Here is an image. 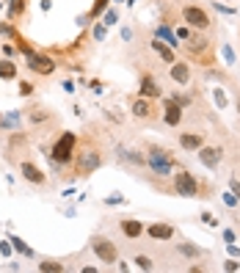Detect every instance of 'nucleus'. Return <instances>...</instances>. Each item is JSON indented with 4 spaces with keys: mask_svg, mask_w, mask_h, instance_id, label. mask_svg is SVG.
<instances>
[{
    "mask_svg": "<svg viewBox=\"0 0 240 273\" xmlns=\"http://www.w3.org/2000/svg\"><path fill=\"white\" fill-rule=\"evenodd\" d=\"M105 6H108V0H97V3H94V9L88 11V17H91V19H94V17H100V14L105 11Z\"/></svg>",
    "mask_w": 240,
    "mask_h": 273,
    "instance_id": "c756f323",
    "label": "nucleus"
},
{
    "mask_svg": "<svg viewBox=\"0 0 240 273\" xmlns=\"http://www.w3.org/2000/svg\"><path fill=\"white\" fill-rule=\"evenodd\" d=\"M88 22H91V17H88V14H83V17H77V25H80V28H86Z\"/></svg>",
    "mask_w": 240,
    "mask_h": 273,
    "instance_id": "37998d69",
    "label": "nucleus"
},
{
    "mask_svg": "<svg viewBox=\"0 0 240 273\" xmlns=\"http://www.w3.org/2000/svg\"><path fill=\"white\" fill-rule=\"evenodd\" d=\"M119 157H121V160H130V163H136V166H141V163H144V154H138L136 149L130 152V149H124V146H119Z\"/></svg>",
    "mask_w": 240,
    "mask_h": 273,
    "instance_id": "5701e85b",
    "label": "nucleus"
},
{
    "mask_svg": "<svg viewBox=\"0 0 240 273\" xmlns=\"http://www.w3.org/2000/svg\"><path fill=\"white\" fill-rule=\"evenodd\" d=\"M238 113H240V94H238Z\"/></svg>",
    "mask_w": 240,
    "mask_h": 273,
    "instance_id": "09e8293b",
    "label": "nucleus"
},
{
    "mask_svg": "<svg viewBox=\"0 0 240 273\" xmlns=\"http://www.w3.org/2000/svg\"><path fill=\"white\" fill-rule=\"evenodd\" d=\"M154 39L166 42L169 47H177V44H180V42H177V36L171 34V28H169V25H157V28H154Z\"/></svg>",
    "mask_w": 240,
    "mask_h": 273,
    "instance_id": "a211bd4d",
    "label": "nucleus"
},
{
    "mask_svg": "<svg viewBox=\"0 0 240 273\" xmlns=\"http://www.w3.org/2000/svg\"><path fill=\"white\" fill-rule=\"evenodd\" d=\"M130 111H133V116H136V119H141V121H146V119H152V116H154L152 100H146V97H138V100H133Z\"/></svg>",
    "mask_w": 240,
    "mask_h": 273,
    "instance_id": "9d476101",
    "label": "nucleus"
},
{
    "mask_svg": "<svg viewBox=\"0 0 240 273\" xmlns=\"http://www.w3.org/2000/svg\"><path fill=\"white\" fill-rule=\"evenodd\" d=\"M105 36H108V25L105 22L94 25V42H105Z\"/></svg>",
    "mask_w": 240,
    "mask_h": 273,
    "instance_id": "c85d7f7f",
    "label": "nucleus"
},
{
    "mask_svg": "<svg viewBox=\"0 0 240 273\" xmlns=\"http://www.w3.org/2000/svg\"><path fill=\"white\" fill-rule=\"evenodd\" d=\"M14 31H11V25H0V36H11Z\"/></svg>",
    "mask_w": 240,
    "mask_h": 273,
    "instance_id": "49530a36",
    "label": "nucleus"
},
{
    "mask_svg": "<svg viewBox=\"0 0 240 273\" xmlns=\"http://www.w3.org/2000/svg\"><path fill=\"white\" fill-rule=\"evenodd\" d=\"M105 202H108V205H121V202H124V196H121V193H113V196H108Z\"/></svg>",
    "mask_w": 240,
    "mask_h": 273,
    "instance_id": "c9c22d12",
    "label": "nucleus"
},
{
    "mask_svg": "<svg viewBox=\"0 0 240 273\" xmlns=\"http://www.w3.org/2000/svg\"><path fill=\"white\" fill-rule=\"evenodd\" d=\"M103 22H105L108 28L116 25V22H119V11H116V9H108V11H105V17H103Z\"/></svg>",
    "mask_w": 240,
    "mask_h": 273,
    "instance_id": "cd10ccee",
    "label": "nucleus"
},
{
    "mask_svg": "<svg viewBox=\"0 0 240 273\" xmlns=\"http://www.w3.org/2000/svg\"><path fill=\"white\" fill-rule=\"evenodd\" d=\"M25 67L31 69V72H36V75H52V72H55V67H58V64H55V61L50 58V55H39V52H31V55H25Z\"/></svg>",
    "mask_w": 240,
    "mask_h": 273,
    "instance_id": "0eeeda50",
    "label": "nucleus"
},
{
    "mask_svg": "<svg viewBox=\"0 0 240 273\" xmlns=\"http://www.w3.org/2000/svg\"><path fill=\"white\" fill-rule=\"evenodd\" d=\"M17 50L22 52V55H31V52H34V50H31V44H28L25 39H17Z\"/></svg>",
    "mask_w": 240,
    "mask_h": 273,
    "instance_id": "2f4dec72",
    "label": "nucleus"
},
{
    "mask_svg": "<svg viewBox=\"0 0 240 273\" xmlns=\"http://www.w3.org/2000/svg\"><path fill=\"white\" fill-rule=\"evenodd\" d=\"M223 202H226L229 207H235V205H238V196H235V193L229 190V193H223Z\"/></svg>",
    "mask_w": 240,
    "mask_h": 273,
    "instance_id": "e433bc0d",
    "label": "nucleus"
},
{
    "mask_svg": "<svg viewBox=\"0 0 240 273\" xmlns=\"http://www.w3.org/2000/svg\"><path fill=\"white\" fill-rule=\"evenodd\" d=\"M28 119L34 121V124H42V121H47V119H50V113H47V111H42L39 105H34V108L28 111Z\"/></svg>",
    "mask_w": 240,
    "mask_h": 273,
    "instance_id": "4be33fe9",
    "label": "nucleus"
},
{
    "mask_svg": "<svg viewBox=\"0 0 240 273\" xmlns=\"http://www.w3.org/2000/svg\"><path fill=\"white\" fill-rule=\"evenodd\" d=\"M119 226H121V232H124V238L127 240H138L141 235H144V223L136 221V218H124Z\"/></svg>",
    "mask_w": 240,
    "mask_h": 273,
    "instance_id": "4468645a",
    "label": "nucleus"
},
{
    "mask_svg": "<svg viewBox=\"0 0 240 273\" xmlns=\"http://www.w3.org/2000/svg\"><path fill=\"white\" fill-rule=\"evenodd\" d=\"M177 251H180L182 256H190V259H199V256H202V248L193 246V243H180V246H177Z\"/></svg>",
    "mask_w": 240,
    "mask_h": 273,
    "instance_id": "412c9836",
    "label": "nucleus"
},
{
    "mask_svg": "<svg viewBox=\"0 0 240 273\" xmlns=\"http://www.w3.org/2000/svg\"><path fill=\"white\" fill-rule=\"evenodd\" d=\"M52 9V0H42V11H50Z\"/></svg>",
    "mask_w": 240,
    "mask_h": 273,
    "instance_id": "de8ad7c7",
    "label": "nucleus"
},
{
    "mask_svg": "<svg viewBox=\"0 0 240 273\" xmlns=\"http://www.w3.org/2000/svg\"><path fill=\"white\" fill-rule=\"evenodd\" d=\"M91 251L97 254L100 262H108V265L119 262V248L113 246L108 238H103V235H94V238H91Z\"/></svg>",
    "mask_w": 240,
    "mask_h": 273,
    "instance_id": "423d86ee",
    "label": "nucleus"
},
{
    "mask_svg": "<svg viewBox=\"0 0 240 273\" xmlns=\"http://www.w3.org/2000/svg\"><path fill=\"white\" fill-rule=\"evenodd\" d=\"M36 268H39L42 273H61V271H64V265H61V262H52V259H44V262H39Z\"/></svg>",
    "mask_w": 240,
    "mask_h": 273,
    "instance_id": "393cba45",
    "label": "nucleus"
},
{
    "mask_svg": "<svg viewBox=\"0 0 240 273\" xmlns=\"http://www.w3.org/2000/svg\"><path fill=\"white\" fill-rule=\"evenodd\" d=\"M152 50L157 52V55H160V58H163L166 64H174V61H177V55H174V47H169L166 42L154 39V36H152Z\"/></svg>",
    "mask_w": 240,
    "mask_h": 273,
    "instance_id": "f3484780",
    "label": "nucleus"
},
{
    "mask_svg": "<svg viewBox=\"0 0 240 273\" xmlns=\"http://www.w3.org/2000/svg\"><path fill=\"white\" fill-rule=\"evenodd\" d=\"M0 251L9 256V254H11V240H0Z\"/></svg>",
    "mask_w": 240,
    "mask_h": 273,
    "instance_id": "4c0bfd02",
    "label": "nucleus"
},
{
    "mask_svg": "<svg viewBox=\"0 0 240 273\" xmlns=\"http://www.w3.org/2000/svg\"><path fill=\"white\" fill-rule=\"evenodd\" d=\"M207 44H210V42H207L205 36H196V39H188V50L196 55V52H205L207 50Z\"/></svg>",
    "mask_w": 240,
    "mask_h": 273,
    "instance_id": "b1692460",
    "label": "nucleus"
},
{
    "mask_svg": "<svg viewBox=\"0 0 240 273\" xmlns=\"http://www.w3.org/2000/svg\"><path fill=\"white\" fill-rule=\"evenodd\" d=\"M163 91H160V85H157V80L149 75L141 77V97H146V100H154V97H160Z\"/></svg>",
    "mask_w": 240,
    "mask_h": 273,
    "instance_id": "dca6fc26",
    "label": "nucleus"
},
{
    "mask_svg": "<svg viewBox=\"0 0 240 273\" xmlns=\"http://www.w3.org/2000/svg\"><path fill=\"white\" fill-rule=\"evenodd\" d=\"M136 265L141 268V271H146V273L154 271V262H152V259H149L146 254H138V256H136Z\"/></svg>",
    "mask_w": 240,
    "mask_h": 273,
    "instance_id": "bb28decb",
    "label": "nucleus"
},
{
    "mask_svg": "<svg viewBox=\"0 0 240 273\" xmlns=\"http://www.w3.org/2000/svg\"><path fill=\"white\" fill-rule=\"evenodd\" d=\"M61 85H64V91H67V94H72V91H75V83H72V80H64Z\"/></svg>",
    "mask_w": 240,
    "mask_h": 273,
    "instance_id": "79ce46f5",
    "label": "nucleus"
},
{
    "mask_svg": "<svg viewBox=\"0 0 240 273\" xmlns=\"http://www.w3.org/2000/svg\"><path fill=\"white\" fill-rule=\"evenodd\" d=\"M196 154H199V163L207 166V169H218L221 166V157H223L221 146H199Z\"/></svg>",
    "mask_w": 240,
    "mask_h": 273,
    "instance_id": "6e6552de",
    "label": "nucleus"
},
{
    "mask_svg": "<svg viewBox=\"0 0 240 273\" xmlns=\"http://www.w3.org/2000/svg\"><path fill=\"white\" fill-rule=\"evenodd\" d=\"M223 55H226V61H229V64L235 61V52H232V47H223Z\"/></svg>",
    "mask_w": 240,
    "mask_h": 273,
    "instance_id": "a18cd8bd",
    "label": "nucleus"
},
{
    "mask_svg": "<svg viewBox=\"0 0 240 273\" xmlns=\"http://www.w3.org/2000/svg\"><path fill=\"white\" fill-rule=\"evenodd\" d=\"M17 77V64L11 58H3L0 61V80H14Z\"/></svg>",
    "mask_w": 240,
    "mask_h": 273,
    "instance_id": "aec40b11",
    "label": "nucleus"
},
{
    "mask_svg": "<svg viewBox=\"0 0 240 273\" xmlns=\"http://www.w3.org/2000/svg\"><path fill=\"white\" fill-rule=\"evenodd\" d=\"M146 235L152 240H171L174 238V226L171 223H152L149 229H146Z\"/></svg>",
    "mask_w": 240,
    "mask_h": 273,
    "instance_id": "2eb2a0df",
    "label": "nucleus"
},
{
    "mask_svg": "<svg viewBox=\"0 0 240 273\" xmlns=\"http://www.w3.org/2000/svg\"><path fill=\"white\" fill-rule=\"evenodd\" d=\"M19 3H25V0H11V9H9V17H17V14H19Z\"/></svg>",
    "mask_w": 240,
    "mask_h": 273,
    "instance_id": "72a5a7b5",
    "label": "nucleus"
},
{
    "mask_svg": "<svg viewBox=\"0 0 240 273\" xmlns=\"http://www.w3.org/2000/svg\"><path fill=\"white\" fill-rule=\"evenodd\" d=\"M229 185H232V193H235V196H238V202H240V179H232Z\"/></svg>",
    "mask_w": 240,
    "mask_h": 273,
    "instance_id": "ea45409f",
    "label": "nucleus"
},
{
    "mask_svg": "<svg viewBox=\"0 0 240 273\" xmlns=\"http://www.w3.org/2000/svg\"><path fill=\"white\" fill-rule=\"evenodd\" d=\"M180 146L185 149V152H196L199 146H205V136H202V133H182Z\"/></svg>",
    "mask_w": 240,
    "mask_h": 273,
    "instance_id": "ddd939ff",
    "label": "nucleus"
},
{
    "mask_svg": "<svg viewBox=\"0 0 240 273\" xmlns=\"http://www.w3.org/2000/svg\"><path fill=\"white\" fill-rule=\"evenodd\" d=\"M215 102H218V108H223V105H226V97H223V91H221V88H215Z\"/></svg>",
    "mask_w": 240,
    "mask_h": 273,
    "instance_id": "f704fd0d",
    "label": "nucleus"
},
{
    "mask_svg": "<svg viewBox=\"0 0 240 273\" xmlns=\"http://www.w3.org/2000/svg\"><path fill=\"white\" fill-rule=\"evenodd\" d=\"M223 240L232 246V243H235V232H232V229H223Z\"/></svg>",
    "mask_w": 240,
    "mask_h": 273,
    "instance_id": "a19ab883",
    "label": "nucleus"
},
{
    "mask_svg": "<svg viewBox=\"0 0 240 273\" xmlns=\"http://www.w3.org/2000/svg\"><path fill=\"white\" fill-rule=\"evenodd\" d=\"M169 75L177 85H188L190 83V67L188 64H182V61H174L171 67H169Z\"/></svg>",
    "mask_w": 240,
    "mask_h": 273,
    "instance_id": "f8f14e48",
    "label": "nucleus"
},
{
    "mask_svg": "<svg viewBox=\"0 0 240 273\" xmlns=\"http://www.w3.org/2000/svg\"><path fill=\"white\" fill-rule=\"evenodd\" d=\"M144 163L149 166V171H154V177H171L174 174V157L160 146H149L144 154Z\"/></svg>",
    "mask_w": 240,
    "mask_h": 273,
    "instance_id": "f03ea898",
    "label": "nucleus"
},
{
    "mask_svg": "<svg viewBox=\"0 0 240 273\" xmlns=\"http://www.w3.org/2000/svg\"><path fill=\"white\" fill-rule=\"evenodd\" d=\"M174 177V193L177 196H185V199H193L199 196V179L190 174V171L180 169L177 174H171Z\"/></svg>",
    "mask_w": 240,
    "mask_h": 273,
    "instance_id": "39448f33",
    "label": "nucleus"
},
{
    "mask_svg": "<svg viewBox=\"0 0 240 273\" xmlns=\"http://www.w3.org/2000/svg\"><path fill=\"white\" fill-rule=\"evenodd\" d=\"M163 121L169 127H177L182 121V105L177 100H166L163 102Z\"/></svg>",
    "mask_w": 240,
    "mask_h": 273,
    "instance_id": "1a4fd4ad",
    "label": "nucleus"
},
{
    "mask_svg": "<svg viewBox=\"0 0 240 273\" xmlns=\"http://www.w3.org/2000/svg\"><path fill=\"white\" fill-rule=\"evenodd\" d=\"M34 94V83H31V80H22V83H19V97H31Z\"/></svg>",
    "mask_w": 240,
    "mask_h": 273,
    "instance_id": "7c9ffc66",
    "label": "nucleus"
},
{
    "mask_svg": "<svg viewBox=\"0 0 240 273\" xmlns=\"http://www.w3.org/2000/svg\"><path fill=\"white\" fill-rule=\"evenodd\" d=\"M177 39H185V42H188V39H190V31H188V28H177Z\"/></svg>",
    "mask_w": 240,
    "mask_h": 273,
    "instance_id": "58836bf2",
    "label": "nucleus"
},
{
    "mask_svg": "<svg viewBox=\"0 0 240 273\" xmlns=\"http://www.w3.org/2000/svg\"><path fill=\"white\" fill-rule=\"evenodd\" d=\"M182 19H185V25L188 28H196V31H207V28L213 25V17L207 14V9H202V6H196V3L182 6Z\"/></svg>",
    "mask_w": 240,
    "mask_h": 273,
    "instance_id": "20e7f679",
    "label": "nucleus"
},
{
    "mask_svg": "<svg viewBox=\"0 0 240 273\" xmlns=\"http://www.w3.org/2000/svg\"><path fill=\"white\" fill-rule=\"evenodd\" d=\"M9 240H11V248H14V251H19V254H25V256H34V248L25 246V243H22L19 238H14V235H11Z\"/></svg>",
    "mask_w": 240,
    "mask_h": 273,
    "instance_id": "a878e982",
    "label": "nucleus"
},
{
    "mask_svg": "<svg viewBox=\"0 0 240 273\" xmlns=\"http://www.w3.org/2000/svg\"><path fill=\"white\" fill-rule=\"evenodd\" d=\"M223 268H226L229 273H235V271H240V262H238V259H226V262H223Z\"/></svg>",
    "mask_w": 240,
    "mask_h": 273,
    "instance_id": "473e14b6",
    "label": "nucleus"
},
{
    "mask_svg": "<svg viewBox=\"0 0 240 273\" xmlns=\"http://www.w3.org/2000/svg\"><path fill=\"white\" fill-rule=\"evenodd\" d=\"M202 221H205L207 226H215V218H213V215H210V213H205V215H202Z\"/></svg>",
    "mask_w": 240,
    "mask_h": 273,
    "instance_id": "c03bdc74",
    "label": "nucleus"
},
{
    "mask_svg": "<svg viewBox=\"0 0 240 273\" xmlns=\"http://www.w3.org/2000/svg\"><path fill=\"white\" fill-rule=\"evenodd\" d=\"M44 152L50 154V160L55 166H69V163L75 160V152H77V136L75 133H61L58 141L50 146V149H44Z\"/></svg>",
    "mask_w": 240,
    "mask_h": 273,
    "instance_id": "f257e3e1",
    "label": "nucleus"
},
{
    "mask_svg": "<svg viewBox=\"0 0 240 273\" xmlns=\"http://www.w3.org/2000/svg\"><path fill=\"white\" fill-rule=\"evenodd\" d=\"M72 163H75L77 177H88V174H94V171L103 166V154H100L97 146H86V149L75 152V160Z\"/></svg>",
    "mask_w": 240,
    "mask_h": 273,
    "instance_id": "7ed1b4c3",
    "label": "nucleus"
},
{
    "mask_svg": "<svg viewBox=\"0 0 240 273\" xmlns=\"http://www.w3.org/2000/svg\"><path fill=\"white\" fill-rule=\"evenodd\" d=\"M22 124V113H6V116H0V130H19Z\"/></svg>",
    "mask_w": 240,
    "mask_h": 273,
    "instance_id": "6ab92c4d",
    "label": "nucleus"
},
{
    "mask_svg": "<svg viewBox=\"0 0 240 273\" xmlns=\"http://www.w3.org/2000/svg\"><path fill=\"white\" fill-rule=\"evenodd\" d=\"M19 174H22V179H28L31 185H44V182H47L44 171H39V169L34 166V163H28V160L19 163Z\"/></svg>",
    "mask_w": 240,
    "mask_h": 273,
    "instance_id": "9b49d317",
    "label": "nucleus"
}]
</instances>
